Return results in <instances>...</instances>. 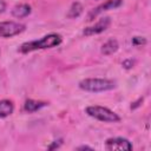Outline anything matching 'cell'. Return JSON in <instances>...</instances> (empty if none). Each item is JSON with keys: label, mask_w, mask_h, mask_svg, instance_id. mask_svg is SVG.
<instances>
[{"label": "cell", "mask_w": 151, "mask_h": 151, "mask_svg": "<svg viewBox=\"0 0 151 151\" xmlns=\"http://www.w3.org/2000/svg\"><path fill=\"white\" fill-rule=\"evenodd\" d=\"M61 144V140H59V143H53V145H50L48 149H55V147H59Z\"/></svg>", "instance_id": "16"}, {"label": "cell", "mask_w": 151, "mask_h": 151, "mask_svg": "<svg viewBox=\"0 0 151 151\" xmlns=\"http://www.w3.org/2000/svg\"><path fill=\"white\" fill-rule=\"evenodd\" d=\"M111 25V18L110 17H104L101 19H99L93 26H90V27H86L84 29V35L86 37H90V35H94V34H99V33H103L104 31H106Z\"/></svg>", "instance_id": "7"}, {"label": "cell", "mask_w": 151, "mask_h": 151, "mask_svg": "<svg viewBox=\"0 0 151 151\" xmlns=\"http://www.w3.org/2000/svg\"><path fill=\"white\" fill-rule=\"evenodd\" d=\"M5 9H6V2L4 0H0V13L5 12Z\"/></svg>", "instance_id": "15"}, {"label": "cell", "mask_w": 151, "mask_h": 151, "mask_svg": "<svg viewBox=\"0 0 151 151\" xmlns=\"http://www.w3.org/2000/svg\"><path fill=\"white\" fill-rule=\"evenodd\" d=\"M85 112L90 117H92L97 120L104 122V123H118L120 120V117L116 112H113L112 110H110L107 107L99 106V105L87 106L85 109Z\"/></svg>", "instance_id": "3"}, {"label": "cell", "mask_w": 151, "mask_h": 151, "mask_svg": "<svg viewBox=\"0 0 151 151\" xmlns=\"http://www.w3.org/2000/svg\"><path fill=\"white\" fill-rule=\"evenodd\" d=\"M47 103L45 101H40V100H34V99H27L24 104V110L28 113H32V112H35L40 109H42L44 106H46Z\"/></svg>", "instance_id": "9"}, {"label": "cell", "mask_w": 151, "mask_h": 151, "mask_svg": "<svg viewBox=\"0 0 151 151\" xmlns=\"http://www.w3.org/2000/svg\"><path fill=\"white\" fill-rule=\"evenodd\" d=\"M28 14H31V6L28 4H19V5L14 6L12 9V15L18 19L25 18Z\"/></svg>", "instance_id": "8"}, {"label": "cell", "mask_w": 151, "mask_h": 151, "mask_svg": "<svg viewBox=\"0 0 151 151\" xmlns=\"http://www.w3.org/2000/svg\"><path fill=\"white\" fill-rule=\"evenodd\" d=\"M105 149L110 151H130L132 150V144L126 138L114 137V138H109L105 142Z\"/></svg>", "instance_id": "5"}, {"label": "cell", "mask_w": 151, "mask_h": 151, "mask_svg": "<svg viewBox=\"0 0 151 151\" xmlns=\"http://www.w3.org/2000/svg\"><path fill=\"white\" fill-rule=\"evenodd\" d=\"M13 111H14V105L11 100L8 99L0 100V118L8 117L9 114L13 113Z\"/></svg>", "instance_id": "11"}, {"label": "cell", "mask_w": 151, "mask_h": 151, "mask_svg": "<svg viewBox=\"0 0 151 151\" xmlns=\"http://www.w3.org/2000/svg\"><path fill=\"white\" fill-rule=\"evenodd\" d=\"M77 150H93V149H92V147H90V146L83 145V146H79V147H77Z\"/></svg>", "instance_id": "17"}, {"label": "cell", "mask_w": 151, "mask_h": 151, "mask_svg": "<svg viewBox=\"0 0 151 151\" xmlns=\"http://www.w3.org/2000/svg\"><path fill=\"white\" fill-rule=\"evenodd\" d=\"M118 48H119L118 41L116 39H110V40H107L106 42L103 44V46H101V53L104 55H111V54L116 53L118 51Z\"/></svg>", "instance_id": "10"}, {"label": "cell", "mask_w": 151, "mask_h": 151, "mask_svg": "<svg viewBox=\"0 0 151 151\" xmlns=\"http://www.w3.org/2000/svg\"><path fill=\"white\" fill-rule=\"evenodd\" d=\"M133 65H134V60H132V59H127V60L123 61V66L125 68H131V67H133Z\"/></svg>", "instance_id": "14"}, {"label": "cell", "mask_w": 151, "mask_h": 151, "mask_svg": "<svg viewBox=\"0 0 151 151\" xmlns=\"http://www.w3.org/2000/svg\"><path fill=\"white\" fill-rule=\"evenodd\" d=\"M132 44L133 45H145L146 40L143 37H134V38H132Z\"/></svg>", "instance_id": "13"}, {"label": "cell", "mask_w": 151, "mask_h": 151, "mask_svg": "<svg viewBox=\"0 0 151 151\" xmlns=\"http://www.w3.org/2000/svg\"><path fill=\"white\" fill-rule=\"evenodd\" d=\"M123 5V0H106L105 2H103L101 5L97 6L96 8H93L88 14H87V21H92L96 17H98L100 13L110 11V9H114L118 8Z\"/></svg>", "instance_id": "6"}, {"label": "cell", "mask_w": 151, "mask_h": 151, "mask_svg": "<svg viewBox=\"0 0 151 151\" xmlns=\"http://www.w3.org/2000/svg\"><path fill=\"white\" fill-rule=\"evenodd\" d=\"M79 87L86 92L98 93V92L113 90L116 87V81L104 78H87V79H83L79 83Z\"/></svg>", "instance_id": "2"}, {"label": "cell", "mask_w": 151, "mask_h": 151, "mask_svg": "<svg viewBox=\"0 0 151 151\" xmlns=\"http://www.w3.org/2000/svg\"><path fill=\"white\" fill-rule=\"evenodd\" d=\"M63 38L60 34L58 33H50L45 37H42L39 40H33V41H28V42H24L22 45L19 46L18 52L20 53H28L32 51H37V50H45V48H52V47H57L61 44Z\"/></svg>", "instance_id": "1"}, {"label": "cell", "mask_w": 151, "mask_h": 151, "mask_svg": "<svg viewBox=\"0 0 151 151\" xmlns=\"http://www.w3.org/2000/svg\"><path fill=\"white\" fill-rule=\"evenodd\" d=\"M26 26L15 21H0V38H11L25 31Z\"/></svg>", "instance_id": "4"}, {"label": "cell", "mask_w": 151, "mask_h": 151, "mask_svg": "<svg viewBox=\"0 0 151 151\" xmlns=\"http://www.w3.org/2000/svg\"><path fill=\"white\" fill-rule=\"evenodd\" d=\"M83 9H84L83 8V5L80 2H78V1H76V2H73L71 5V7H70V9H68V12L66 14V17L70 18V19H76V18H78L83 13Z\"/></svg>", "instance_id": "12"}]
</instances>
